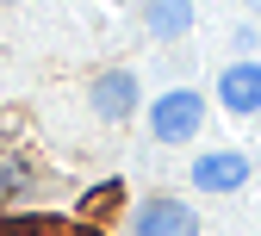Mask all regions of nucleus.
<instances>
[{"label":"nucleus","mask_w":261,"mask_h":236,"mask_svg":"<svg viewBox=\"0 0 261 236\" xmlns=\"http://www.w3.org/2000/svg\"><path fill=\"white\" fill-rule=\"evenodd\" d=\"M199 124H205V99L193 93V87H174V93H162L155 106H149L155 143H187V137H199Z\"/></svg>","instance_id":"obj_1"},{"label":"nucleus","mask_w":261,"mask_h":236,"mask_svg":"<svg viewBox=\"0 0 261 236\" xmlns=\"http://www.w3.org/2000/svg\"><path fill=\"white\" fill-rule=\"evenodd\" d=\"M130 236H199V218H193L187 199H143L130 212Z\"/></svg>","instance_id":"obj_2"},{"label":"nucleus","mask_w":261,"mask_h":236,"mask_svg":"<svg viewBox=\"0 0 261 236\" xmlns=\"http://www.w3.org/2000/svg\"><path fill=\"white\" fill-rule=\"evenodd\" d=\"M243 180H249V155L243 149H205L193 162V187L199 193H237Z\"/></svg>","instance_id":"obj_3"},{"label":"nucleus","mask_w":261,"mask_h":236,"mask_svg":"<svg viewBox=\"0 0 261 236\" xmlns=\"http://www.w3.org/2000/svg\"><path fill=\"white\" fill-rule=\"evenodd\" d=\"M87 99H93V112H100V118L118 124V118L137 112V75H130V69H106V75H93Z\"/></svg>","instance_id":"obj_4"},{"label":"nucleus","mask_w":261,"mask_h":236,"mask_svg":"<svg viewBox=\"0 0 261 236\" xmlns=\"http://www.w3.org/2000/svg\"><path fill=\"white\" fill-rule=\"evenodd\" d=\"M218 106L237 112V118L261 112V62H230V69L218 75Z\"/></svg>","instance_id":"obj_5"},{"label":"nucleus","mask_w":261,"mask_h":236,"mask_svg":"<svg viewBox=\"0 0 261 236\" xmlns=\"http://www.w3.org/2000/svg\"><path fill=\"white\" fill-rule=\"evenodd\" d=\"M143 25L155 38H180L193 31V0H143Z\"/></svg>","instance_id":"obj_6"},{"label":"nucleus","mask_w":261,"mask_h":236,"mask_svg":"<svg viewBox=\"0 0 261 236\" xmlns=\"http://www.w3.org/2000/svg\"><path fill=\"white\" fill-rule=\"evenodd\" d=\"M249 7H261V0H249Z\"/></svg>","instance_id":"obj_7"}]
</instances>
